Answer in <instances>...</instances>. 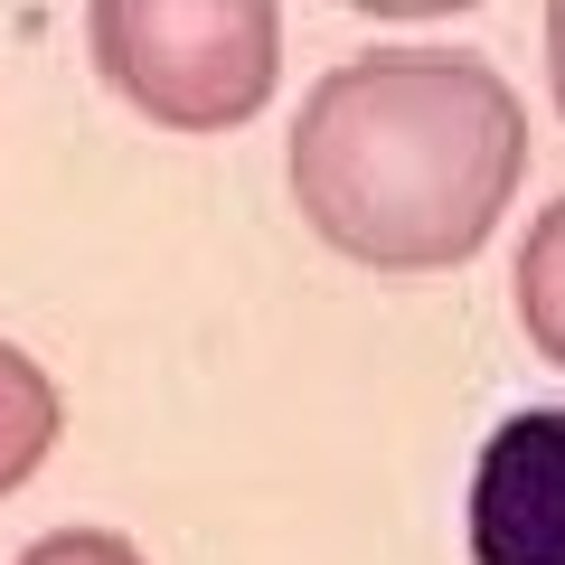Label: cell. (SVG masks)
Returning a JSON list of instances; mask_svg holds the SVG:
<instances>
[{
	"instance_id": "3",
	"label": "cell",
	"mask_w": 565,
	"mask_h": 565,
	"mask_svg": "<svg viewBox=\"0 0 565 565\" xmlns=\"http://www.w3.org/2000/svg\"><path fill=\"white\" fill-rule=\"evenodd\" d=\"M471 556L565 565V405H527L471 462Z\"/></svg>"
},
{
	"instance_id": "2",
	"label": "cell",
	"mask_w": 565,
	"mask_h": 565,
	"mask_svg": "<svg viewBox=\"0 0 565 565\" xmlns=\"http://www.w3.org/2000/svg\"><path fill=\"white\" fill-rule=\"evenodd\" d=\"M104 85L161 132H236L282 76L274 0H85Z\"/></svg>"
},
{
	"instance_id": "5",
	"label": "cell",
	"mask_w": 565,
	"mask_h": 565,
	"mask_svg": "<svg viewBox=\"0 0 565 565\" xmlns=\"http://www.w3.org/2000/svg\"><path fill=\"white\" fill-rule=\"evenodd\" d=\"M519 330L537 340V359L565 367V199L527 217V245H519Z\"/></svg>"
},
{
	"instance_id": "6",
	"label": "cell",
	"mask_w": 565,
	"mask_h": 565,
	"mask_svg": "<svg viewBox=\"0 0 565 565\" xmlns=\"http://www.w3.org/2000/svg\"><path fill=\"white\" fill-rule=\"evenodd\" d=\"M20 565H141V546L114 537V527H57V537H39Z\"/></svg>"
},
{
	"instance_id": "8",
	"label": "cell",
	"mask_w": 565,
	"mask_h": 565,
	"mask_svg": "<svg viewBox=\"0 0 565 565\" xmlns=\"http://www.w3.org/2000/svg\"><path fill=\"white\" fill-rule=\"evenodd\" d=\"M546 76H556V104H565V0H546Z\"/></svg>"
},
{
	"instance_id": "7",
	"label": "cell",
	"mask_w": 565,
	"mask_h": 565,
	"mask_svg": "<svg viewBox=\"0 0 565 565\" xmlns=\"http://www.w3.org/2000/svg\"><path fill=\"white\" fill-rule=\"evenodd\" d=\"M340 10H377V20H444V10H481V0H340Z\"/></svg>"
},
{
	"instance_id": "1",
	"label": "cell",
	"mask_w": 565,
	"mask_h": 565,
	"mask_svg": "<svg viewBox=\"0 0 565 565\" xmlns=\"http://www.w3.org/2000/svg\"><path fill=\"white\" fill-rule=\"evenodd\" d=\"M527 180V114L462 47L340 57L292 122V199L311 236L377 274H444L481 255Z\"/></svg>"
},
{
	"instance_id": "4",
	"label": "cell",
	"mask_w": 565,
	"mask_h": 565,
	"mask_svg": "<svg viewBox=\"0 0 565 565\" xmlns=\"http://www.w3.org/2000/svg\"><path fill=\"white\" fill-rule=\"evenodd\" d=\"M47 444H57V377L0 340V500L47 462Z\"/></svg>"
}]
</instances>
